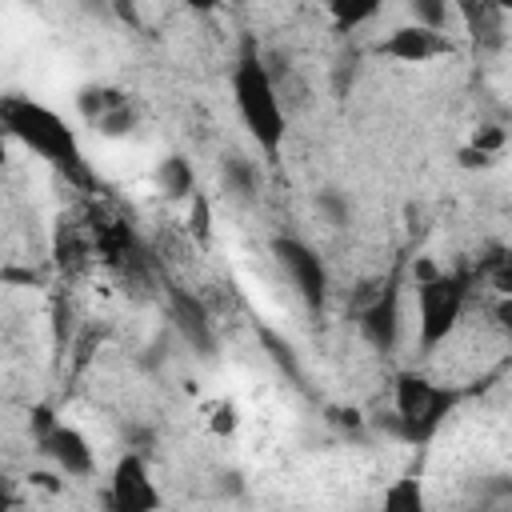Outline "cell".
I'll list each match as a JSON object with an SVG mask.
<instances>
[{"mask_svg":"<svg viewBox=\"0 0 512 512\" xmlns=\"http://www.w3.org/2000/svg\"><path fill=\"white\" fill-rule=\"evenodd\" d=\"M112 496H116V504H124V508H148V504L160 500V488H156V480L148 476V464H144L136 452H128V456L116 464Z\"/></svg>","mask_w":512,"mask_h":512,"instance_id":"7a4b0ae2","label":"cell"},{"mask_svg":"<svg viewBox=\"0 0 512 512\" xmlns=\"http://www.w3.org/2000/svg\"><path fill=\"white\" fill-rule=\"evenodd\" d=\"M232 92H236V112H240L244 128L252 132V140L264 152H276L288 132V112H284V100H280V88H276L268 64L248 52L232 72Z\"/></svg>","mask_w":512,"mask_h":512,"instance_id":"6da1fadb","label":"cell"}]
</instances>
